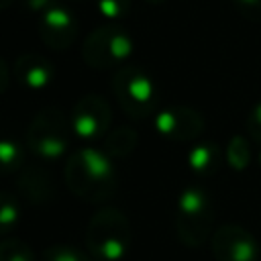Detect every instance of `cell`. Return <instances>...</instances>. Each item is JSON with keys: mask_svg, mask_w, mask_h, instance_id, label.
Masks as SVG:
<instances>
[{"mask_svg": "<svg viewBox=\"0 0 261 261\" xmlns=\"http://www.w3.org/2000/svg\"><path fill=\"white\" fill-rule=\"evenodd\" d=\"M63 175L69 192L86 202H106L116 194V165L104 149L82 147L73 151L65 161Z\"/></svg>", "mask_w": 261, "mask_h": 261, "instance_id": "obj_1", "label": "cell"}, {"mask_svg": "<svg viewBox=\"0 0 261 261\" xmlns=\"http://www.w3.org/2000/svg\"><path fill=\"white\" fill-rule=\"evenodd\" d=\"M86 245L100 261L124 259L133 245L128 218L114 206H102L92 214L86 226Z\"/></svg>", "mask_w": 261, "mask_h": 261, "instance_id": "obj_2", "label": "cell"}, {"mask_svg": "<svg viewBox=\"0 0 261 261\" xmlns=\"http://www.w3.org/2000/svg\"><path fill=\"white\" fill-rule=\"evenodd\" d=\"M214 206L208 192L200 186L181 190L175 206V232L181 245L196 249L212 237Z\"/></svg>", "mask_w": 261, "mask_h": 261, "instance_id": "obj_3", "label": "cell"}, {"mask_svg": "<svg viewBox=\"0 0 261 261\" xmlns=\"http://www.w3.org/2000/svg\"><path fill=\"white\" fill-rule=\"evenodd\" d=\"M110 88L122 112L135 120L147 118L157 110V86L139 65L120 67L112 75Z\"/></svg>", "mask_w": 261, "mask_h": 261, "instance_id": "obj_4", "label": "cell"}, {"mask_svg": "<svg viewBox=\"0 0 261 261\" xmlns=\"http://www.w3.org/2000/svg\"><path fill=\"white\" fill-rule=\"evenodd\" d=\"M69 130L71 124L65 114L47 106L35 114L27 128V147L41 159H59L69 149Z\"/></svg>", "mask_w": 261, "mask_h": 261, "instance_id": "obj_5", "label": "cell"}, {"mask_svg": "<svg viewBox=\"0 0 261 261\" xmlns=\"http://www.w3.org/2000/svg\"><path fill=\"white\" fill-rule=\"evenodd\" d=\"M133 49V37L122 27L102 24L94 29L82 43V57L94 69H108L126 61Z\"/></svg>", "mask_w": 261, "mask_h": 261, "instance_id": "obj_6", "label": "cell"}, {"mask_svg": "<svg viewBox=\"0 0 261 261\" xmlns=\"http://www.w3.org/2000/svg\"><path fill=\"white\" fill-rule=\"evenodd\" d=\"M110 120H112V110L108 102L98 94L82 96L73 104L69 116L71 133L86 143L102 139L110 126Z\"/></svg>", "mask_w": 261, "mask_h": 261, "instance_id": "obj_7", "label": "cell"}, {"mask_svg": "<svg viewBox=\"0 0 261 261\" xmlns=\"http://www.w3.org/2000/svg\"><path fill=\"white\" fill-rule=\"evenodd\" d=\"M210 251L214 261H257L259 243L247 228L224 222L210 237Z\"/></svg>", "mask_w": 261, "mask_h": 261, "instance_id": "obj_8", "label": "cell"}, {"mask_svg": "<svg viewBox=\"0 0 261 261\" xmlns=\"http://www.w3.org/2000/svg\"><path fill=\"white\" fill-rule=\"evenodd\" d=\"M204 116L192 106H167L157 110L155 114V130L173 143H190L196 141L204 133Z\"/></svg>", "mask_w": 261, "mask_h": 261, "instance_id": "obj_9", "label": "cell"}, {"mask_svg": "<svg viewBox=\"0 0 261 261\" xmlns=\"http://www.w3.org/2000/svg\"><path fill=\"white\" fill-rule=\"evenodd\" d=\"M39 35L49 49L63 51L71 47L77 37V18L69 8L59 2H53L41 12Z\"/></svg>", "mask_w": 261, "mask_h": 261, "instance_id": "obj_10", "label": "cell"}, {"mask_svg": "<svg viewBox=\"0 0 261 261\" xmlns=\"http://www.w3.org/2000/svg\"><path fill=\"white\" fill-rule=\"evenodd\" d=\"M16 80L33 92L45 90L53 80V63L39 53H22L16 57L12 67Z\"/></svg>", "mask_w": 261, "mask_h": 261, "instance_id": "obj_11", "label": "cell"}, {"mask_svg": "<svg viewBox=\"0 0 261 261\" xmlns=\"http://www.w3.org/2000/svg\"><path fill=\"white\" fill-rule=\"evenodd\" d=\"M16 188H18L20 196L29 204H35V206H43V204L51 202L55 196L53 177L47 173V169H43L39 165L20 169L16 175Z\"/></svg>", "mask_w": 261, "mask_h": 261, "instance_id": "obj_12", "label": "cell"}, {"mask_svg": "<svg viewBox=\"0 0 261 261\" xmlns=\"http://www.w3.org/2000/svg\"><path fill=\"white\" fill-rule=\"evenodd\" d=\"M224 153L212 141H200L188 151V167L196 175H214L222 165Z\"/></svg>", "mask_w": 261, "mask_h": 261, "instance_id": "obj_13", "label": "cell"}, {"mask_svg": "<svg viewBox=\"0 0 261 261\" xmlns=\"http://www.w3.org/2000/svg\"><path fill=\"white\" fill-rule=\"evenodd\" d=\"M139 143V135L133 126H116L114 130H110L104 139V151L112 157V159H124L128 157L135 147Z\"/></svg>", "mask_w": 261, "mask_h": 261, "instance_id": "obj_14", "label": "cell"}, {"mask_svg": "<svg viewBox=\"0 0 261 261\" xmlns=\"http://www.w3.org/2000/svg\"><path fill=\"white\" fill-rule=\"evenodd\" d=\"M24 149L14 139H0V175H12L22 169Z\"/></svg>", "mask_w": 261, "mask_h": 261, "instance_id": "obj_15", "label": "cell"}, {"mask_svg": "<svg viewBox=\"0 0 261 261\" xmlns=\"http://www.w3.org/2000/svg\"><path fill=\"white\" fill-rule=\"evenodd\" d=\"M224 161L230 169L245 171L251 163V141L243 135H234L224 149Z\"/></svg>", "mask_w": 261, "mask_h": 261, "instance_id": "obj_16", "label": "cell"}, {"mask_svg": "<svg viewBox=\"0 0 261 261\" xmlns=\"http://www.w3.org/2000/svg\"><path fill=\"white\" fill-rule=\"evenodd\" d=\"M20 220V202L10 192H0V237H6Z\"/></svg>", "mask_w": 261, "mask_h": 261, "instance_id": "obj_17", "label": "cell"}, {"mask_svg": "<svg viewBox=\"0 0 261 261\" xmlns=\"http://www.w3.org/2000/svg\"><path fill=\"white\" fill-rule=\"evenodd\" d=\"M0 261H37L33 249L16 239V237H4L0 241Z\"/></svg>", "mask_w": 261, "mask_h": 261, "instance_id": "obj_18", "label": "cell"}, {"mask_svg": "<svg viewBox=\"0 0 261 261\" xmlns=\"http://www.w3.org/2000/svg\"><path fill=\"white\" fill-rule=\"evenodd\" d=\"M43 261H92L86 253L69 245H53L43 253Z\"/></svg>", "mask_w": 261, "mask_h": 261, "instance_id": "obj_19", "label": "cell"}, {"mask_svg": "<svg viewBox=\"0 0 261 261\" xmlns=\"http://www.w3.org/2000/svg\"><path fill=\"white\" fill-rule=\"evenodd\" d=\"M96 8L106 20H118L128 14L130 0H96Z\"/></svg>", "mask_w": 261, "mask_h": 261, "instance_id": "obj_20", "label": "cell"}, {"mask_svg": "<svg viewBox=\"0 0 261 261\" xmlns=\"http://www.w3.org/2000/svg\"><path fill=\"white\" fill-rule=\"evenodd\" d=\"M232 4L245 20L261 24V0H232Z\"/></svg>", "mask_w": 261, "mask_h": 261, "instance_id": "obj_21", "label": "cell"}, {"mask_svg": "<svg viewBox=\"0 0 261 261\" xmlns=\"http://www.w3.org/2000/svg\"><path fill=\"white\" fill-rule=\"evenodd\" d=\"M247 135L255 143H261V102H257L247 116Z\"/></svg>", "mask_w": 261, "mask_h": 261, "instance_id": "obj_22", "label": "cell"}, {"mask_svg": "<svg viewBox=\"0 0 261 261\" xmlns=\"http://www.w3.org/2000/svg\"><path fill=\"white\" fill-rule=\"evenodd\" d=\"M55 0H27V8L33 12H43L47 6H51Z\"/></svg>", "mask_w": 261, "mask_h": 261, "instance_id": "obj_23", "label": "cell"}, {"mask_svg": "<svg viewBox=\"0 0 261 261\" xmlns=\"http://www.w3.org/2000/svg\"><path fill=\"white\" fill-rule=\"evenodd\" d=\"M8 82H10L8 67H6V63L0 59V94H4V90L8 88Z\"/></svg>", "mask_w": 261, "mask_h": 261, "instance_id": "obj_24", "label": "cell"}, {"mask_svg": "<svg viewBox=\"0 0 261 261\" xmlns=\"http://www.w3.org/2000/svg\"><path fill=\"white\" fill-rule=\"evenodd\" d=\"M12 4V0H0V10H4V8H8Z\"/></svg>", "mask_w": 261, "mask_h": 261, "instance_id": "obj_25", "label": "cell"}, {"mask_svg": "<svg viewBox=\"0 0 261 261\" xmlns=\"http://www.w3.org/2000/svg\"><path fill=\"white\" fill-rule=\"evenodd\" d=\"M145 2H149V4H161V2H165V0H145Z\"/></svg>", "mask_w": 261, "mask_h": 261, "instance_id": "obj_26", "label": "cell"}, {"mask_svg": "<svg viewBox=\"0 0 261 261\" xmlns=\"http://www.w3.org/2000/svg\"><path fill=\"white\" fill-rule=\"evenodd\" d=\"M259 161H261V155H259Z\"/></svg>", "mask_w": 261, "mask_h": 261, "instance_id": "obj_27", "label": "cell"}]
</instances>
